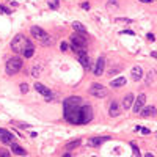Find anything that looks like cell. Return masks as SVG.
Here are the masks:
<instances>
[{
	"instance_id": "12",
	"label": "cell",
	"mask_w": 157,
	"mask_h": 157,
	"mask_svg": "<svg viewBox=\"0 0 157 157\" xmlns=\"http://www.w3.org/2000/svg\"><path fill=\"white\" fill-rule=\"evenodd\" d=\"M132 104H134V94H132V93H127V94L123 98L121 105H123L124 110H129V108L132 107Z\"/></svg>"
},
{
	"instance_id": "32",
	"label": "cell",
	"mask_w": 157,
	"mask_h": 157,
	"mask_svg": "<svg viewBox=\"0 0 157 157\" xmlns=\"http://www.w3.org/2000/svg\"><path fill=\"white\" fill-rule=\"evenodd\" d=\"M116 22H126V24H129V22H132L130 19H116Z\"/></svg>"
},
{
	"instance_id": "29",
	"label": "cell",
	"mask_w": 157,
	"mask_h": 157,
	"mask_svg": "<svg viewBox=\"0 0 157 157\" xmlns=\"http://www.w3.org/2000/svg\"><path fill=\"white\" fill-rule=\"evenodd\" d=\"M60 49H61L63 52H66V50H68V44H66V43H61V44H60Z\"/></svg>"
},
{
	"instance_id": "10",
	"label": "cell",
	"mask_w": 157,
	"mask_h": 157,
	"mask_svg": "<svg viewBox=\"0 0 157 157\" xmlns=\"http://www.w3.org/2000/svg\"><path fill=\"white\" fill-rule=\"evenodd\" d=\"M104 68H105V60L104 58H98V61H96V66H94V76H102V72H104Z\"/></svg>"
},
{
	"instance_id": "8",
	"label": "cell",
	"mask_w": 157,
	"mask_h": 157,
	"mask_svg": "<svg viewBox=\"0 0 157 157\" xmlns=\"http://www.w3.org/2000/svg\"><path fill=\"white\" fill-rule=\"evenodd\" d=\"M13 138L14 135L11 132H8L7 129H0V140H2V143L10 144V143H13Z\"/></svg>"
},
{
	"instance_id": "6",
	"label": "cell",
	"mask_w": 157,
	"mask_h": 157,
	"mask_svg": "<svg viewBox=\"0 0 157 157\" xmlns=\"http://www.w3.org/2000/svg\"><path fill=\"white\" fill-rule=\"evenodd\" d=\"M90 94L94 96V98H99L101 99V98H105V96L108 94V90L105 87L99 85V83H93L91 88H90Z\"/></svg>"
},
{
	"instance_id": "30",
	"label": "cell",
	"mask_w": 157,
	"mask_h": 157,
	"mask_svg": "<svg viewBox=\"0 0 157 157\" xmlns=\"http://www.w3.org/2000/svg\"><path fill=\"white\" fill-rule=\"evenodd\" d=\"M146 38H148L149 41H156V36H154V33H148V35H146Z\"/></svg>"
},
{
	"instance_id": "18",
	"label": "cell",
	"mask_w": 157,
	"mask_h": 157,
	"mask_svg": "<svg viewBox=\"0 0 157 157\" xmlns=\"http://www.w3.org/2000/svg\"><path fill=\"white\" fill-rule=\"evenodd\" d=\"M80 143H82V141L78 140V138H77V140H72V141H69V143H66L64 149H66V151H72V149H76V148L78 146V144H80Z\"/></svg>"
},
{
	"instance_id": "13",
	"label": "cell",
	"mask_w": 157,
	"mask_h": 157,
	"mask_svg": "<svg viewBox=\"0 0 157 157\" xmlns=\"http://www.w3.org/2000/svg\"><path fill=\"white\" fill-rule=\"evenodd\" d=\"M130 76H132V78H134L135 82L141 80V78H143V69L140 68V66H134L132 71H130Z\"/></svg>"
},
{
	"instance_id": "24",
	"label": "cell",
	"mask_w": 157,
	"mask_h": 157,
	"mask_svg": "<svg viewBox=\"0 0 157 157\" xmlns=\"http://www.w3.org/2000/svg\"><path fill=\"white\" fill-rule=\"evenodd\" d=\"M0 156H2V157H10V151H7V149H0Z\"/></svg>"
},
{
	"instance_id": "7",
	"label": "cell",
	"mask_w": 157,
	"mask_h": 157,
	"mask_svg": "<svg viewBox=\"0 0 157 157\" xmlns=\"http://www.w3.org/2000/svg\"><path fill=\"white\" fill-rule=\"evenodd\" d=\"M76 57H77V60L80 61V64L83 66V68L90 69V57H88V53H87V50L83 49V47L76 49Z\"/></svg>"
},
{
	"instance_id": "23",
	"label": "cell",
	"mask_w": 157,
	"mask_h": 157,
	"mask_svg": "<svg viewBox=\"0 0 157 157\" xmlns=\"http://www.w3.org/2000/svg\"><path fill=\"white\" fill-rule=\"evenodd\" d=\"M58 5H60L58 0H52V2H49V7H50L52 10H57V8H58Z\"/></svg>"
},
{
	"instance_id": "21",
	"label": "cell",
	"mask_w": 157,
	"mask_h": 157,
	"mask_svg": "<svg viewBox=\"0 0 157 157\" xmlns=\"http://www.w3.org/2000/svg\"><path fill=\"white\" fill-rule=\"evenodd\" d=\"M22 53H24V57H25V58L33 57V53H35V47H33V46H30V47H27V49L24 50Z\"/></svg>"
},
{
	"instance_id": "25",
	"label": "cell",
	"mask_w": 157,
	"mask_h": 157,
	"mask_svg": "<svg viewBox=\"0 0 157 157\" xmlns=\"http://www.w3.org/2000/svg\"><path fill=\"white\" fill-rule=\"evenodd\" d=\"M21 91L22 93H27L28 91V85H27V83H22V85H21Z\"/></svg>"
},
{
	"instance_id": "17",
	"label": "cell",
	"mask_w": 157,
	"mask_h": 157,
	"mask_svg": "<svg viewBox=\"0 0 157 157\" xmlns=\"http://www.w3.org/2000/svg\"><path fill=\"white\" fill-rule=\"evenodd\" d=\"M126 83V78L124 77H118V78H113V80L110 82V87L112 88H118V87H123Z\"/></svg>"
},
{
	"instance_id": "35",
	"label": "cell",
	"mask_w": 157,
	"mask_h": 157,
	"mask_svg": "<svg viewBox=\"0 0 157 157\" xmlns=\"http://www.w3.org/2000/svg\"><path fill=\"white\" fill-rule=\"evenodd\" d=\"M141 132H143V134H149V129H140Z\"/></svg>"
},
{
	"instance_id": "1",
	"label": "cell",
	"mask_w": 157,
	"mask_h": 157,
	"mask_svg": "<svg viewBox=\"0 0 157 157\" xmlns=\"http://www.w3.org/2000/svg\"><path fill=\"white\" fill-rule=\"evenodd\" d=\"M63 115L71 124H88L93 119V107L83 104V99L78 96H71L63 102Z\"/></svg>"
},
{
	"instance_id": "16",
	"label": "cell",
	"mask_w": 157,
	"mask_h": 157,
	"mask_svg": "<svg viewBox=\"0 0 157 157\" xmlns=\"http://www.w3.org/2000/svg\"><path fill=\"white\" fill-rule=\"evenodd\" d=\"M138 113H141V116H144V118L154 116V115H156V107H154V105H153V107H146L144 110H140Z\"/></svg>"
},
{
	"instance_id": "27",
	"label": "cell",
	"mask_w": 157,
	"mask_h": 157,
	"mask_svg": "<svg viewBox=\"0 0 157 157\" xmlns=\"http://www.w3.org/2000/svg\"><path fill=\"white\" fill-rule=\"evenodd\" d=\"M0 10H2L5 14H11V11H10V10H8L7 7H3V5H0Z\"/></svg>"
},
{
	"instance_id": "3",
	"label": "cell",
	"mask_w": 157,
	"mask_h": 157,
	"mask_svg": "<svg viewBox=\"0 0 157 157\" xmlns=\"http://www.w3.org/2000/svg\"><path fill=\"white\" fill-rule=\"evenodd\" d=\"M22 58L19 57H13V58H10L7 64H5V69H7V74L10 76H13V74H17L21 69H22Z\"/></svg>"
},
{
	"instance_id": "15",
	"label": "cell",
	"mask_w": 157,
	"mask_h": 157,
	"mask_svg": "<svg viewBox=\"0 0 157 157\" xmlns=\"http://www.w3.org/2000/svg\"><path fill=\"white\" fill-rule=\"evenodd\" d=\"M10 144H11V151H13V154H16V156H27V151L24 148H21L19 144H16V143H10Z\"/></svg>"
},
{
	"instance_id": "5",
	"label": "cell",
	"mask_w": 157,
	"mask_h": 157,
	"mask_svg": "<svg viewBox=\"0 0 157 157\" xmlns=\"http://www.w3.org/2000/svg\"><path fill=\"white\" fill-rule=\"evenodd\" d=\"M71 41H72V49H78V47H85V44H87V38H85V35L83 33H80V32H76L74 35H71Z\"/></svg>"
},
{
	"instance_id": "2",
	"label": "cell",
	"mask_w": 157,
	"mask_h": 157,
	"mask_svg": "<svg viewBox=\"0 0 157 157\" xmlns=\"http://www.w3.org/2000/svg\"><path fill=\"white\" fill-rule=\"evenodd\" d=\"M30 46H33V44L30 43L25 36H24V35H17L16 38L13 39V43H11V49H13V52H16V53H22Z\"/></svg>"
},
{
	"instance_id": "9",
	"label": "cell",
	"mask_w": 157,
	"mask_h": 157,
	"mask_svg": "<svg viewBox=\"0 0 157 157\" xmlns=\"http://www.w3.org/2000/svg\"><path fill=\"white\" fill-rule=\"evenodd\" d=\"M144 102H146V96H144L143 93L141 94H138V98H137V101H134V112L135 113H138L143 108V105H144Z\"/></svg>"
},
{
	"instance_id": "20",
	"label": "cell",
	"mask_w": 157,
	"mask_h": 157,
	"mask_svg": "<svg viewBox=\"0 0 157 157\" xmlns=\"http://www.w3.org/2000/svg\"><path fill=\"white\" fill-rule=\"evenodd\" d=\"M72 28H74L76 32H80V33L87 32V28H85V25H83L82 22H74V24H72Z\"/></svg>"
},
{
	"instance_id": "33",
	"label": "cell",
	"mask_w": 157,
	"mask_h": 157,
	"mask_svg": "<svg viewBox=\"0 0 157 157\" xmlns=\"http://www.w3.org/2000/svg\"><path fill=\"white\" fill-rule=\"evenodd\" d=\"M82 8H83V10H88V8H90V3H87V2L82 3Z\"/></svg>"
},
{
	"instance_id": "11",
	"label": "cell",
	"mask_w": 157,
	"mask_h": 157,
	"mask_svg": "<svg viewBox=\"0 0 157 157\" xmlns=\"http://www.w3.org/2000/svg\"><path fill=\"white\" fill-rule=\"evenodd\" d=\"M35 90H36L38 93H41L43 96H46V98H52V91H50L47 87H44L43 83H38V82H36V83H35Z\"/></svg>"
},
{
	"instance_id": "4",
	"label": "cell",
	"mask_w": 157,
	"mask_h": 157,
	"mask_svg": "<svg viewBox=\"0 0 157 157\" xmlns=\"http://www.w3.org/2000/svg\"><path fill=\"white\" fill-rule=\"evenodd\" d=\"M30 32H32V35H33V38H36L39 41L41 44H44V46H49V44H52V39H50V36L47 35L46 32L41 27H32L30 28Z\"/></svg>"
},
{
	"instance_id": "31",
	"label": "cell",
	"mask_w": 157,
	"mask_h": 157,
	"mask_svg": "<svg viewBox=\"0 0 157 157\" xmlns=\"http://www.w3.org/2000/svg\"><path fill=\"white\" fill-rule=\"evenodd\" d=\"M119 71V68H115V69H110V72H108V74L110 76H113V74H116V72Z\"/></svg>"
},
{
	"instance_id": "14",
	"label": "cell",
	"mask_w": 157,
	"mask_h": 157,
	"mask_svg": "<svg viewBox=\"0 0 157 157\" xmlns=\"http://www.w3.org/2000/svg\"><path fill=\"white\" fill-rule=\"evenodd\" d=\"M110 137H94V138H90L88 140V144L90 146H99L101 143H104V141H107Z\"/></svg>"
},
{
	"instance_id": "22",
	"label": "cell",
	"mask_w": 157,
	"mask_h": 157,
	"mask_svg": "<svg viewBox=\"0 0 157 157\" xmlns=\"http://www.w3.org/2000/svg\"><path fill=\"white\" fill-rule=\"evenodd\" d=\"M154 76H156V71L153 69V71H149V74H148V78H146V83L149 85L151 82H154Z\"/></svg>"
},
{
	"instance_id": "26",
	"label": "cell",
	"mask_w": 157,
	"mask_h": 157,
	"mask_svg": "<svg viewBox=\"0 0 157 157\" xmlns=\"http://www.w3.org/2000/svg\"><path fill=\"white\" fill-rule=\"evenodd\" d=\"M39 71H41V68H38V66H35V68H33V77H38Z\"/></svg>"
},
{
	"instance_id": "19",
	"label": "cell",
	"mask_w": 157,
	"mask_h": 157,
	"mask_svg": "<svg viewBox=\"0 0 157 157\" xmlns=\"http://www.w3.org/2000/svg\"><path fill=\"white\" fill-rule=\"evenodd\" d=\"M118 115H119V108H118V104H116V102H112V104H110V116H118Z\"/></svg>"
},
{
	"instance_id": "34",
	"label": "cell",
	"mask_w": 157,
	"mask_h": 157,
	"mask_svg": "<svg viewBox=\"0 0 157 157\" xmlns=\"http://www.w3.org/2000/svg\"><path fill=\"white\" fill-rule=\"evenodd\" d=\"M141 3H151V2H154V0H140Z\"/></svg>"
},
{
	"instance_id": "28",
	"label": "cell",
	"mask_w": 157,
	"mask_h": 157,
	"mask_svg": "<svg viewBox=\"0 0 157 157\" xmlns=\"http://www.w3.org/2000/svg\"><path fill=\"white\" fill-rule=\"evenodd\" d=\"M132 149H134V156H140V151H138V148L135 146L134 143H132Z\"/></svg>"
}]
</instances>
